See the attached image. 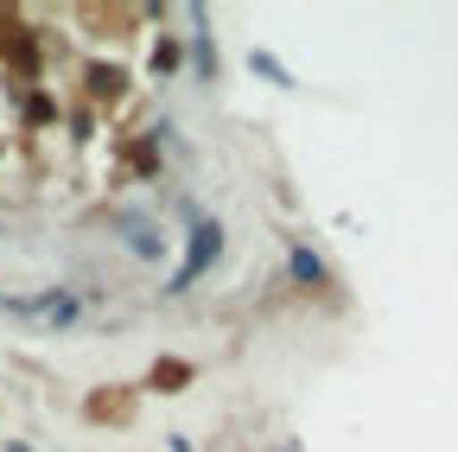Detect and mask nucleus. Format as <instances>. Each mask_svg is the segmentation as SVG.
<instances>
[{"mask_svg": "<svg viewBox=\"0 0 458 452\" xmlns=\"http://www.w3.org/2000/svg\"><path fill=\"white\" fill-rule=\"evenodd\" d=\"M0 312H13V319H32V325H71L77 319V300L71 294H45V300H7V294H0Z\"/></svg>", "mask_w": 458, "mask_h": 452, "instance_id": "obj_1", "label": "nucleus"}, {"mask_svg": "<svg viewBox=\"0 0 458 452\" xmlns=\"http://www.w3.org/2000/svg\"><path fill=\"white\" fill-rule=\"evenodd\" d=\"M210 255H216V223H210V230H198V249H191V261H185V274H179V287H185V280H191Z\"/></svg>", "mask_w": 458, "mask_h": 452, "instance_id": "obj_2", "label": "nucleus"}, {"mask_svg": "<svg viewBox=\"0 0 458 452\" xmlns=\"http://www.w3.org/2000/svg\"><path fill=\"white\" fill-rule=\"evenodd\" d=\"M293 274H300V280H325V268H318V261H312V255H306V249H300V255H293Z\"/></svg>", "mask_w": 458, "mask_h": 452, "instance_id": "obj_3", "label": "nucleus"}]
</instances>
